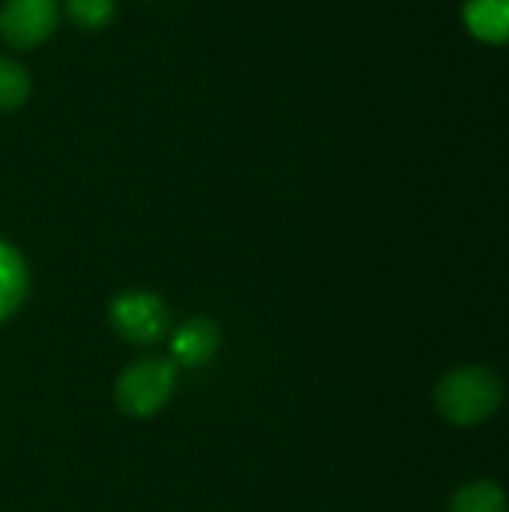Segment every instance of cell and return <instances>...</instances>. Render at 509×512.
Here are the masks:
<instances>
[{
  "label": "cell",
  "mask_w": 509,
  "mask_h": 512,
  "mask_svg": "<svg viewBox=\"0 0 509 512\" xmlns=\"http://www.w3.org/2000/svg\"><path fill=\"white\" fill-rule=\"evenodd\" d=\"M501 399H504L501 381L483 366H462L450 372L435 390V405L441 417L456 426L486 423L498 411Z\"/></svg>",
  "instance_id": "6da1fadb"
},
{
  "label": "cell",
  "mask_w": 509,
  "mask_h": 512,
  "mask_svg": "<svg viewBox=\"0 0 509 512\" xmlns=\"http://www.w3.org/2000/svg\"><path fill=\"white\" fill-rule=\"evenodd\" d=\"M177 387V363L162 357H144L126 366L114 384L117 408L132 420H147L159 414Z\"/></svg>",
  "instance_id": "7a4b0ae2"
},
{
  "label": "cell",
  "mask_w": 509,
  "mask_h": 512,
  "mask_svg": "<svg viewBox=\"0 0 509 512\" xmlns=\"http://www.w3.org/2000/svg\"><path fill=\"white\" fill-rule=\"evenodd\" d=\"M168 309L153 291H123L108 306L111 330L129 345H153L168 333Z\"/></svg>",
  "instance_id": "3957f363"
},
{
  "label": "cell",
  "mask_w": 509,
  "mask_h": 512,
  "mask_svg": "<svg viewBox=\"0 0 509 512\" xmlns=\"http://www.w3.org/2000/svg\"><path fill=\"white\" fill-rule=\"evenodd\" d=\"M60 21L57 0H6L0 6V36L21 51L39 48Z\"/></svg>",
  "instance_id": "277c9868"
},
{
  "label": "cell",
  "mask_w": 509,
  "mask_h": 512,
  "mask_svg": "<svg viewBox=\"0 0 509 512\" xmlns=\"http://www.w3.org/2000/svg\"><path fill=\"white\" fill-rule=\"evenodd\" d=\"M219 342H222V333L210 318L204 315L189 318L171 336V360L186 369L204 366L219 351Z\"/></svg>",
  "instance_id": "5b68a950"
},
{
  "label": "cell",
  "mask_w": 509,
  "mask_h": 512,
  "mask_svg": "<svg viewBox=\"0 0 509 512\" xmlns=\"http://www.w3.org/2000/svg\"><path fill=\"white\" fill-rule=\"evenodd\" d=\"M462 21L468 33L480 42H509V0H465Z\"/></svg>",
  "instance_id": "8992f818"
},
{
  "label": "cell",
  "mask_w": 509,
  "mask_h": 512,
  "mask_svg": "<svg viewBox=\"0 0 509 512\" xmlns=\"http://www.w3.org/2000/svg\"><path fill=\"white\" fill-rule=\"evenodd\" d=\"M27 294V267L21 255L0 240V321H6Z\"/></svg>",
  "instance_id": "52a82bcc"
},
{
  "label": "cell",
  "mask_w": 509,
  "mask_h": 512,
  "mask_svg": "<svg viewBox=\"0 0 509 512\" xmlns=\"http://www.w3.org/2000/svg\"><path fill=\"white\" fill-rule=\"evenodd\" d=\"M33 81L21 63L0 54V111H15L30 99Z\"/></svg>",
  "instance_id": "ba28073f"
},
{
  "label": "cell",
  "mask_w": 509,
  "mask_h": 512,
  "mask_svg": "<svg viewBox=\"0 0 509 512\" xmlns=\"http://www.w3.org/2000/svg\"><path fill=\"white\" fill-rule=\"evenodd\" d=\"M450 512H507V498L495 483H471L456 492Z\"/></svg>",
  "instance_id": "9c48e42d"
},
{
  "label": "cell",
  "mask_w": 509,
  "mask_h": 512,
  "mask_svg": "<svg viewBox=\"0 0 509 512\" xmlns=\"http://www.w3.org/2000/svg\"><path fill=\"white\" fill-rule=\"evenodd\" d=\"M117 3L114 0H66V15L81 30H102L114 21Z\"/></svg>",
  "instance_id": "30bf717a"
}]
</instances>
